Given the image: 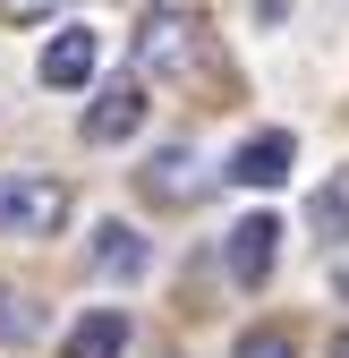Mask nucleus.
<instances>
[{"label": "nucleus", "mask_w": 349, "mask_h": 358, "mask_svg": "<svg viewBox=\"0 0 349 358\" xmlns=\"http://www.w3.org/2000/svg\"><path fill=\"white\" fill-rule=\"evenodd\" d=\"M43 9H60V0H0V17H43Z\"/></svg>", "instance_id": "ddd939ff"}, {"label": "nucleus", "mask_w": 349, "mask_h": 358, "mask_svg": "<svg viewBox=\"0 0 349 358\" xmlns=\"http://www.w3.org/2000/svg\"><path fill=\"white\" fill-rule=\"evenodd\" d=\"M145 128V85L137 77H119L94 94V111H85V145H119V137H137Z\"/></svg>", "instance_id": "20e7f679"}, {"label": "nucleus", "mask_w": 349, "mask_h": 358, "mask_svg": "<svg viewBox=\"0 0 349 358\" xmlns=\"http://www.w3.org/2000/svg\"><path fill=\"white\" fill-rule=\"evenodd\" d=\"M34 333H43V307L26 290H0V350H26Z\"/></svg>", "instance_id": "9b49d317"}, {"label": "nucleus", "mask_w": 349, "mask_h": 358, "mask_svg": "<svg viewBox=\"0 0 349 358\" xmlns=\"http://www.w3.org/2000/svg\"><path fill=\"white\" fill-rule=\"evenodd\" d=\"M332 358H349V333H341V341H332Z\"/></svg>", "instance_id": "4468645a"}, {"label": "nucleus", "mask_w": 349, "mask_h": 358, "mask_svg": "<svg viewBox=\"0 0 349 358\" xmlns=\"http://www.w3.org/2000/svg\"><path fill=\"white\" fill-rule=\"evenodd\" d=\"M307 222H315V239H349V171H332L307 196Z\"/></svg>", "instance_id": "9d476101"}, {"label": "nucleus", "mask_w": 349, "mask_h": 358, "mask_svg": "<svg viewBox=\"0 0 349 358\" xmlns=\"http://www.w3.org/2000/svg\"><path fill=\"white\" fill-rule=\"evenodd\" d=\"M222 256H230V282H239V290H255V282L273 273V256H281V222H273V213H247L239 231H230V248H222Z\"/></svg>", "instance_id": "39448f33"}, {"label": "nucleus", "mask_w": 349, "mask_h": 358, "mask_svg": "<svg viewBox=\"0 0 349 358\" xmlns=\"http://www.w3.org/2000/svg\"><path fill=\"white\" fill-rule=\"evenodd\" d=\"M94 264H103L111 282H137L145 273V239L128 231V222H103V231H94Z\"/></svg>", "instance_id": "1a4fd4ad"}, {"label": "nucleus", "mask_w": 349, "mask_h": 358, "mask_svg": "<svg viewBox=\"0 0 349 358\" xmlns=\"http://www.w3.org/2000/svg\"><path fill=\"white\" fill-rule=\"evenodd\" d=\"M137 188H145L154 205H188V196L205 188V171H196V145H162V154L137 171Z\"/></svg>", "instance_id": "0eeeda50"}, {"label": "nucleus", "mask_w": 349, "mask_h": 358, "mask_svg": "<svg viewBox=\"0 0 349 358\" xmlns=\"http://www.w3.org/2000/svg\"><path fill=\"white\" fill-rule=\"evenodd\" d=\"M94 60H103V43H94V26H60L52 43H43V85H85L94 77Z\"/></svg>", "instance_id": "423d86ee"}, {"label": "nucleus", "mask_w": 349, "mask_h": 358, "mask_svg": "<svg viewBox=\"0 0 349 358\" xmlns=\"http://www.w3.org/2000/svg\"><path fill=\"white\" fill-rule=\"evenodd\" d=\"M230 358H298V350H290V333H239Z\"/></svg>", "instance_id": "f8f14e48"}, {"label": "nucleus", "mask_w": 349, "mask_h": 358, "mask_svg": "<svg viewBox=\"0 0 349 358\" xmlns=\"http://www.w3.org/2000/svg\"><path fill=\"white\" fill-rule=\"evenodd\" d=\"M119 350H128V316L119 307H94V316H77V333H68L60 358H119Z\"/></svg>", "instance_id": "6e6552de"}, {"label": "nucleus", "mask_w": 349, "mask_h": 358, "mask_svg": "<svg viewBox=\"0 0 349 358\" xmlns=\"http://www.w3.org/2000/svg\"><path fill=\"white\" fill-rule=\"evenodd\" d=\"M290 162H298V137H290V128H265V137H247V145L230 154L222 179H239V188H281Z\"/></svg>", "instance_id": "7ed1b4c3"}, {"label": "nucleus", "mask_w": 349, "mask_h": 358, "mask_svg": "<svg viewBox=\"0 0 349 358\" xmlns=\"http://www.w3.org/2000/svg\"><path fill=\"white\" fill-rule=\"evenodd\" d=\"M68 222V188L34 171H0V239H52Z\"/></svg>", "instance_id": "f03ea898"}, {"label": "nucleus", "mask_w": 349, "mask_h": 358, "mask_svg": "<svg viewBox=\"0 0 349 358\" xmlns=\"http://www.w3.org/2000/svg\"><path fill=\"white\" fill-rule=\"evenodd\" d=\"M205 52V9L196 0H145V26H137V60L154 77H188Z\"/></svg>", "instance_id": "f257e3e1"}]
</instances>
